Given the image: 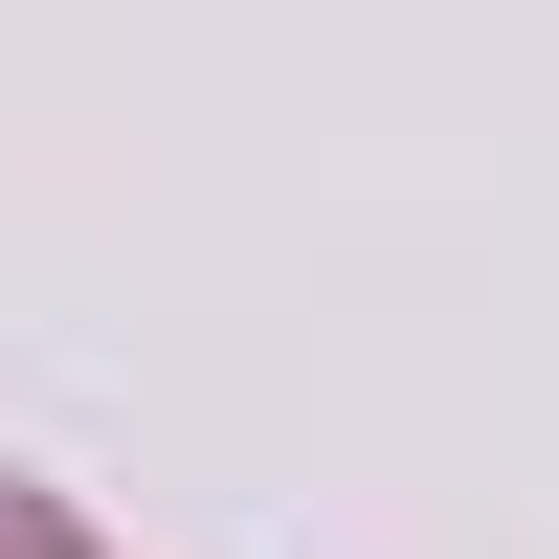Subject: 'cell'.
<instances>
[{
    "instance_id": "1",
    "label": "cell",
    "mask_w": 559,
    "mask_h": 559,
    "mask_svg": "<svg viewBox=\"0 0 559 559\" xmlns=\"http://www.w3.org/2000/svg\"><path fill=\"white\" fill-rule=\"evenodd\" d=\"M0 559H112V537H68V515H45L23 471H0Z\"/></svg>"
}]
</instances>
